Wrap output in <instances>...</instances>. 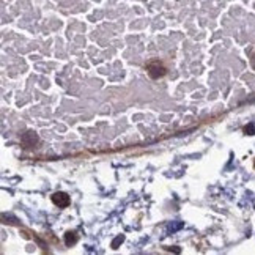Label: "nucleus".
<instances>
[{"label":"nucleus","instance_id":"obj_5","mask_svg":"<svg viewBox=\"0 0 255 255\" xmlns=\"http://www.w3.org/2000/svg\"><path fill=\"white\" fill-rule=\"evenodd\" d=\"M244 131H246V134H255V123H252V125H249V126H246Z\"/></svg>","mask_w":255,"mask_h":255},{"label":"nucleus","instance_id":"obj_6","mask_svg":"<svg viewBox=\"0 0 255 255\" xmlns=\"http://www.w3.org/2000/svg\"><path fill=\"white\" fill-rule=\"evenodd\" d=\"M122 241H123V236H120V238H117V239H115V241H114V244H112V246H114V247H117V246H118L120 243H122Z\"/></svg>","mask_w":255,"mask_h":255},{"label":"nucleus","instance_id":"obj_3","mask_svg":"<svg viewBox=\"0 0 255 255\" xmlns=\"http://www.w3.org/2000/svg\"><path fill=\"white\" fill-rule=\"evenodd\" d=\"M21 140H22V144H24V147L32 148L33 145H36V142H38V136H36L33 131H28V132L24 134V136H22Z\"/></svg>","mask_w":255,"mask_h":255},{"label":"nucleus","instance_id":"obj_4","mask_svg":"<svg viewBox=\"0 0 255 255\" xmlns=\"http://www.w3.org/2000/svg\"><path fill=\"white\" fill-rule=\"evenodd\" d=\"M76 241H77L76 235H74V233H66V236H65V243H66V246H71V244H74Z\"/></svg>","mask_w":255,"mask_h":255},{"label":"nucleus","instance_id":"obj_7","mask_svg":"<svg viewBox=\"0 0 255 255\" xmlns=\"http://www.w3.org/2000/svg\"><path fill=\"white\" fill-rule=\"evenodd\" d=\"M251 65H252V68L255 70V52H254L252 57H251Z\"/></svg>","mask_w":255,"mask_h":255},{"label":"nucleus","instance_id":"obj_2","mask_svg":"<svg viewBox=\"0 0 255 255\" xmlns=\"http://www.w3.org/2000/svg\"><path fill=\"white\" fill-rule=\"evenodd\" d=\"M52 202H54V205H57L58 208H66L70 205V197L68 194L65 192H55L54 196H52Z\"/></svg>","mask_w":255,"mask_h":255},{"label":"nucleus","instance_id":"obj_1","mask_svg":"<svg viewBox=\"0 0 255 255\" xmlns=\"http://www.w3.org/2000/svg\"><path fill=\"white\" fill-rule=\"evenodd\" d=\"M147 71H148V76L152 77V79H159L162 76H166V66H164L162 63L159 62H152V63H148L147 66Z\"/></svg>","mask_w":255,"mask_h":255}]
</instances>
